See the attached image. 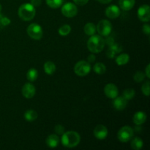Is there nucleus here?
<instances>
[{"mask_svg":"<svg viewBox=\"0 0 150 150\" xmlns=\"http://www.w3.org/2000/svg\"><path fill=\"white\" fill-rule=\"evenodd\" d=\"M142 30H143V32L146 35H150V26L149 24H144L143 26V28H142Z\"/></svg>","mask_w":150,"mask_h":150,"instance_id":"obj_32","label":"nucleus"},{"mask_svg":"<svg viewBox=\"0 0 150 150\" xmlns=\"http://www.w3.org/2000/svg\"><path fill=\"white\" fill-rule=\"evenodd\" d=\"M46 3L51 8H59L62 4L63 0H46Z\"/></svg>","mask_w":150,"mask_h":150,"instance_id":"obj_27","label":"nucleus"},{"mask_svg":"<svg viewBox=\"0 0 150 150\" xmlns=\"http://www.w3.org/2000/svg\"><path fill=\"white\" fill-rule=\"evenodd\" d=\"M2 17H3L2 15L0 13V29H1L2 27H4V26H2V24H1V19H2Z\"/></svg>","mask_w":150,"mask_h":150,"instance_id":"obj_40","label":"nucleus"},{"mask_svg":"<svg viewBox=\"0 0 150 150\" xmlns=\"http://www.w3.org/2000/svg\"><path fill=\"white\" fill-rule=\"evenodd\" d=\"M26 32H27L28 35L32 39L36 40H40L43 35V31H42V27L38 23H31L28 26Z\"/></svg>","mask_w":150,"mask_h":150,"instance_id":"obj_5","label":"nucleus"},{"mask_svg":"<svg viewBox=\"0 0 150 150\" xmlns=\"http://www.w3.org/2000/svg\"><path fill=\"white\" fill-rule=\"evenodd\" d=\"M144 142L142 139L139 137H136L131 141L130 146L134 150H139L143 147Z\"/></svg>","mask_w":150,"mask_h":150,"instance_id":"obj_21","label":"nucleus"},{"mask_svg":"<svg viewBox=\"0 0 150 150\" xmlns=\"http://www.w3.org/2000/svg\"><path fill=\"white\" fill-rule=\"evenodd\" d=\"M59 144V139L56 134H51L46 139V144L50 148H55Z\"/></svg>","mask_w":150,"mask_h":150,"instance_id":"obj_17","label":"nucleus"},{"mask_svg":"<svg viewBox=\"0 0 150 150\" xmlns=\"http://www.w3.org/2000/svg\"><path fill=\"white\" fill-rule=\"evenodd\" d=\"M97 1H98V2L101 3V4H108V3H110L112 0H97Z\"/></svg>","mask_w":150,"mask_h":150,"instance_id":"obj_39","label":"nucleus"},{"mask_svg":"<svg viewBox=\"0 0 150 150\" xmlns=\"http://www.w3.org/2000/svg\"><path fill=\"white\" fill-rule=\"evenodd\" d=\"M44 70L48 75H53L56 71V65L53 62L48 61L44 64Z\"/></svg>","mask_w":150,"mask_h":150,"instance_id":"obj_20","label":"nucleus"},{"mask_svg":"<svg viewBox=\"0 0 150 150\" xmlns=\"http://www.w3.org/2000/svg\"><path fill=\"white\" fill-rule=\"evenodd\" d=\"M135 90L133 89H127L123 92L122 97L124 98H125L127 100H130L133 99L135 96Z\"/></svg>","mask_w":150,"mask_h":150,"instance_id":"obj_28","label":"nucleus"},{"mask_svg":"<svg viewBox=\"0 0 150 150\" xmlns=\"http://www.w3.org/2000/svg\"><path fill=\"white\" fill-rule=\"evenodd\" d=\"M146 120V114L143 111H138L134 114L133 121L136 125H141L144 124Z\"/></svg>","mask_w":150,"mask_h":150,"instance_id":"obj_16","label":"nucleus"},{"mask_svg":"<svg viewBox=\"0 0 150 150\" xmlns=\"http://www.w3.org/2000/svg\"><path fill=\"white\" fill-rule=\"evenodd\" d=\"M10 23V20L7 17H4L3 16L2 19H1V24L3 26H6Z\"/></svg>","mask_w":150,"mask_h":150,"instance_id":"obj_33","label":"nucleus"},{"mask_svg":"<svg viewBox=\"0 0 150 150\" xmlns=\"http://www.w3.org/2000/svg\"><path fill=\"white\" fill-rule=\"evenodd\" d=\"M93 70L98 75H103L105 73L106 71V67L104 64L101 62H98L94 65Z\"/></svg>","mask_w":150,"mask_h":150,"instance_id":"obj_25","label":"nucleus"},{"mask_svg":"<svg viewBox=\"0 0 150 150\" xmlns=\"http://www.w3.org/2000/svg\"><path fill=\"white\" fill-rule=\"evenodd\" d=\"M129 60H130V57L127 54H120V55L116 57V63L120 66L127 64Z\"/></svg>","mask_w":150,"mask_h":150,"instance_id":"obj_19","label":"nucleus"},{"mask_svg":"<svg viewBox=\"0 0 150 150\" xmlns=\"http://www.w3.org/2000/svg\"><path fill=\"white\" fill-rule=\"evenodd\" d=\"M42 3V0H31V4L34 6V7H39Z\"/></svg>","mask_w":150,"mask_h":150,"instance_id":"obj_35","label":"nucleus"},{"mask_svg":"<svg viewBox=\"0 0 150 150\" xmlns=\"http://www.w3.org/2000/svg\"><path fill=\"white\" fill-rule=\"evenodd\" d=\"M138 18L142 22H148L150 20V7L148 4H143L137 12Z\"/></svg>","mask_w":150,"mask_h":150,"instance_id":"obj_9","label":"nucleus"},{"mask_svg":"<svg viewBox=\"0 0 150 150\" xmlns=\"http://www.w3.org/2000/svg\"><path fill=\"white\" fill-rule=\"evenodd\" d=\"M62 144L67 148H73L78 146L81 141V136L76 131L64 132L62 135Z\"/></svg>","mask_w":150,"mask_h":150,"instance_id":"obj_1","label":"nucleus"},{"mask_svg":"<svg viewBox=\"0 0 150 150\" xmlns=\"http://www.w3.org/2000/svg\"><path fill=\"white\" fill-rule=\"evenodd\" d=\"M133 136V130L130 126H124L120 129L117 133V137L120 142L125 143L129 142Z\"/></svg>","mask_w":150,"mask_h":150,"instance_id":"obj_7","label":"nucleus"},{"mask_svg":"<svg viewBox=\"0 0 150 150\" xmlns=\"http://www.w3.org/2000/svg\"><path fill=\"white\" fill-rule=\"evenodd\" d=\"M54 130L59 135H62L64 133V127L62 125H56Z\"/></svg>","mask_w":150,"mask_h":150,"instance_id":"obj_31","label":"nucleus"},{"mask_svg":"<svg viewBox=\"0 0 150 150\" xmlns=\"http://www.w3.org/2000/svg\"><path fill=\"white\" fill-rule=\"evenodd\" d=\"M38 113L34 110H28L25 112L24 118L28 122H33L38 118Z\"/></svg>","mask_w":150,"mask_h":150,"instance_id":"obj_22","label":"nucleus"},{"mask_svg":"<svg viewBox=\"0 0 150 150\" xmlns=\"http://www.w3.org/2000/svg\"><path fill=\"white\" fill-rule=\"evenodd\" d=\"M87 60H88L87 62L89 63L94 62L95 61V56L93 55V54H91V55H89V57H88Z\"/></svg>","mask_w":150,"mask_h":150,"instance_id":"obj_36","label":"nucleus"},{"mask_svg":"<svg viewBox=\"0 0 150 150\" xmlns=\"http://www.w3.org/2000/svg\"><path fill=\"white\" fill-rule=\"evenodd\" d=\"M108 129L103 125H98L94 130V136L99 140H104L108 136Z\"/></svg>","mask_w":150,"mask_h":150,"instance_id":"obj_10","label":"nucleus"},{"mask_svg":"<svg viewBox=\"0 0 150 150\" xmlns=\"http://www.w3.org/2000/svg\"><path fill=\"white\" fill-rule=\"evenodd\" d=\"M84 32L86 35L92 36L96 32V26L92 23H88L84 26Z\"/></svg>","mask_w":150,"mask_h":150,"instance_id":"obj_23","label":"nucleus"},{"mask_svg":"<svg viewBox=\"0 0 150 150\" xmlns=\"http://www.w3.org/2000/svg\"><path fill=\"white\" fill-rule=\"evenodd\" d=\"M35 87L31 83H26L23 85L22 88V95L27 99H31L35 95Z\"/></svg>","mask_w":150,"mask_h":150,"instance_id":"obj_12","label":"nucleus"},{"mask_svg":"<svg viewBox=\"0 0 150 150\" xmlns=\"http://www.w3.org/2000/svg\"><path fill=\"white\" fill-rule=\"evenodd\" d=\"M105 42H106L107 45H111V44H113L114 42V40L113 39V38H111V37H109V38H108L106 39V40L105 41Z\"/></svg>","mask_w":150,"mask_h":150,"instance_id":"obj_37","label":"nucleus"},{"mask_svg":"<svg viewBox=\"0 0 150 150\" xmlns=\"http://www.w3.org/2000/svg\"><path fill=\"white\" fill-rule=\"evenodd\" d=\"M111 30H112V25L111 22L105 19L100 21L96 26V31H98L100 36H108L111 34Z\"/></svg>","mask_w":150,"mask_h":150,"instance_id":"obj_6","label":"nucleus"},{"mask_svg":"<svg viewBox=\"0 0 150 150\" xmlns=\"http://www.w3.org/2000/svg\"><path fill=\"white\" fill-rule=\"evenodd\" d=\"M149 81H146V82H144V83L143 86H142V90L143 94L147 97L149 95Z\"/></svg>","mask_w":150,"mask_h":150,"instance_id":"obj_30","label":"nucleus"},{"mask_svg":"<svg viewBox=\"0 0 150 150\" xmlns=\"http://www.w3.org/2000/svg\"><path fill=\"white\" fill-rule=\"evenodd\" d=\"M135 2H136L135 0H120L119 1L120 8L125 11L131 10L134 7Z\"/></svg>","mask_w":150,"mask_h":150,"instance_id":"obj_18","label":"nucleus"},{"mask_svg":"<svg viewBox=\"0 0 150 150\" xmlns=\"http://www.w3.org/2000/svg\"><path fill=\"white\" fill-rule=\"evenodd\" d=\"M38 77V72L36 69L31 68L28 70L27 73H26V78L28 80L31 82H33L36 81V79Z\"/></svg>","mask_w":150,"mask_h":150,"instance_id":"obj_24","label":"nucleus"},{"mask_svg":"<svg viewBox=\"0 0 150 150\" xmlns=\"http://www.w3.org/2000/svg\"><path fill=\"white\" fill-rule=\"evenodd\" d=\"M62 13L67 18H73L77 15L78 8L76 4L72 2H67L62 7Z\"/></svg>","mask_w":150,"mask_h":150,"instance_id":"obj_8","label":"nucleus"},{"mask_svg":"<svg viewBox=\"0 0 150 150\" xmlns=\"http://www.w3.org/2000/svg\"><path fill=\"white\" fill-rule=\"evenodd\" d=\"M58 32L61 36H67L71 32V27H70V25L64 24L59 29Z\"/></svg>","mask_w":150,"mask_h":150,"instance_id":"obj_26","label":"nucleus"},{"mask_svg":"<svg viewBox=\"0 0 150 150\" xmlns=\"http://www.w3.org/2000/svg\"><path fill=\"white\" fill-rule=\"evenodd\" d=\"M127 100L125 98L122 97H116L114 99L113 101V105L115 109H117V111H122L123 109L125 108V107L127 106Z\"/></svg>","mask_w":150,"mask_h":150,"instance_id":"obj_15","label":"nucleus"},{"mask_svg":"<svg viewBox=\"0 0 150 150\" xmlns=\"http://www.w3.org/2000/svg\"><path fill=\"white\" fill-rule=\"evenodd\" d=\"M145 74L142 71H137L135 73L134 76H133V79L137 83H140V82L143 81L144 80Z\"/></svg>","mask_w":150,"mask_h":150,"instance_id":"obj_29","label":"nucleus"},{"mask_svg":"<svg viewBox=\"0 0 150 150\" xmlns=\"http://www.w3.org/2000/svg\"><path fill=\"white\" fill-rule=\"evenodd\" d=\"M105 15L111 19L117 18L120 15V9L117 5H111L105 10Z\"/></svg>","mask_w":150,"mask_h":150,"instance_id":"obj_14","label":"nucleus"},{"mask_svg":"<svg viewBox=\"0 0 150 150\" xmlns=\"http://www.w3.org/2000/svg\"><path fill=\"white\" fill-rule=\"evenodd\" d=\"M73 1L75 2V4H78V5L83 6L85 5L86 4H87L89 0H73Z\"/></svg>","mask_w":150,"mask_h":150,"instance_id":"obj_34","label":"nucleus"},{"mask_svg":"<svg viewBox=\"0 0 150 150\" xmlns=\"http://www.w3.org/2000/svg\"><path fill=\"white\" fill-rule=\"evenodd\" d=\"M105 40L100 35H92L87 41V48L91 52L98 53L101 52L105 47Z\"/></svg>","mask_w":150,"mask_h":150,"instance_id":"obj_2","label":"nucleus"},{"mask_svg":"<svg viewBox=\"0 0 150 150\" xmlns=\"http://www.w3.org/2000/svg\"><path fill=\"white\" fill-rule=\"evenodd\" d=\"M122 50V47L118 43L114 42L111 45H108V49L106 52V55L108 58L113 59L114 58L116 55L119 53H120Z\"/></svg>","mask_w":150,"mask_h":150,"instance_id":"obj_13","label":"nucleus"},{"mask_svg":"<svg viewBox=\"0 0 150 150\" xmlns=\"http://www.w3.org/2000/svg\"><path fill=\"white\" fill-rule=\"evenodd\" d=\"M104 92H105V95H106L107 98H110V99H114L116 97L118 96L119 94V91L117 86L111 83L105 85V88H104Z\"/></svg>","mask_w":150,"mask_h":150,"instance_id":"obj_11","label":"nucleus"},{"mask_svg":"<svg viewBox=\"0 0 150 150\" xmlns=\"http://www.w3.org/2000/svg\"><path fill=\"white\" fill-rule=\"evenodd\" d=\"M18 16L21 20L29 21L35 18L36 10L35 7L31 3H24L21 4L18 9Z\"/></svg>","mask_w":150,"mask_h":150,"instance_id":"obj_3","label":"nucleus"},{"mask_svg":"<svg viewBox=\"0 0 150 150\" xmlns=\"http://www.w3.org/2000/svg\"><path fill=\"white\" fill-rule=\"evenodd\" d=\"M1 8H2V7H1V5L0 4V13H1Z\"/></svg>","mask_w":150,"mask_h":150,"instance_id":"obj_41","label":"nucleus"},{"mask_svg":"<svg viewBox=\"0 0 150 150\" xmlns=\"http://www.w3.org/2000/svg\"><path fill=\"white\" fill-rule=\"evenodd\" d=\"M91 70L90 63L88 62L81 60L78 62L74 67V72L79 76H86L89 73Z\"/></svg>","mask_w":150,"mask_h":150,"instance_id":"obj_4","label":"nucleus"},{"mask_svg":"<svg viewBox=\"0 0 150 150\" xmlns=\"http://www.w3.org/2000/svg\"><path fill=\"white\" fill-rule=\"evenodd\" d=\"M149 67H150V64H147V66H146V71H145V74H146V77L148 78V79H149L150 78V73H149Z\"/></svg>","mask_w":150,"mask_h":150,"instance_id":"obj_38","label":"nucleus"}]
</instances>
